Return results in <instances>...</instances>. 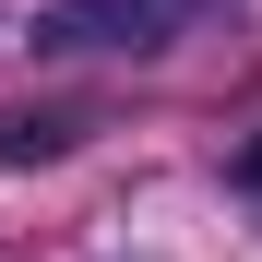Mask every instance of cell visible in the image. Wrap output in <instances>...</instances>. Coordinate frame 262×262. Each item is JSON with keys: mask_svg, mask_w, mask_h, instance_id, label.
Here are the masks:
<instances>
[{"mask_svg": "<svg viewBox=\"0 0 262 262\" xmlns=\"http://www.w3.org/2000/svg\"><path fill=\"white\" fill-rule=\"evenodd\" d=\"M60 143H72L60 119H0V167H48Z\"/></svg>", "mask_w": 262, "mask_h": 262, "instance_id": "7a4b0ae2", "label": "cell"}, {"mask_svg": "<svg viewBox=\"0 0 262 262\" xmlns=\"http://www.w3.org/2000/svg\"><path fill=\"white\" fill-rule=\"evenodd\" d=\"M238 179H250V191H262V143H250V155H238Z\"/></svg>", "mask_w": 262, "mask_h": 262, "instance_id": "3957f363", "label": "cell"}, {"mask_svg": "<svg viewBox=\"0 0 262 262\" xmlns=\"http://www.w3.org/2000/svg\"><path fill=\"white\" fill-rule=\"evenodd\" d=\"M203 12V0H60L48 12V48H167Z\"/></svg>", "mask_w": 262, "mask_h": 262, "instance_id": "6da1fadb", "label": "cell"}]
</instances>
